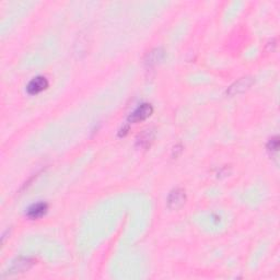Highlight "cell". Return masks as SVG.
Listing matches in <instances>:
<instances>
[{"label":"cell","mask_w":280,"mask_h":280,"mask_svg":"<svg viewBox=\"0 0 280 280\" xmlns=\"http://www.w3.org/2000/svg\"><path fill=\"white\" fill-rule=\"evenodd\" d=\"M153 132H151V130H146L144 134H142L138 138V145L141 147H147L150 145V142L153 139Z\"/></svg>","instance_id":"8"},{"label":"cell","mask_w":280,"mask_h":280,"mask_svg":"<svg viewBox=\"0 0 280 280\" xmlns=\"http://www.w3.org/2000/svg\"><path fill=\"white\" fill-rule=\"evenodd\" d=\"M253 84V79L250 77H245V78H241L240 80H237L234 82L232 86H230V88L228 89L227 94L233 96L236 94H240L245 92V91L250 88V86Z\"/></svg>","instance_id":"5"},{"label":"cell","mask_w":280,"mask_h":280,"mask_svg":"<svg viewBox=\"0 0 280 280\" xmlns=\"http://www.w3.org/2000/svg\"><path fill=\"white\" fill-rule=\"evenodd\" d=\"M34 264V260L30 257H20L15 260L11 265V267L8 270V275H16L20 273H24L29 270Z\"/></svg>","instance_id":"3"},{"label":"cell","mask_w":280,"mask_h":280,"mask_svg":"<svg viewBox=\"0 0 280 280\" xmlns=\"http://www.w3.org/2000/svg\"><path fill=\"white\" fill-rule=\"evenodd\" d=\"M186 200L185 192L181 188H175L173 190L168 197V205L171 209H177L184 205Z\"/></svg>","instance_id":"4"},{"label":"cell","mask_w":280,"mask_h":280,"mask_svg":"<svg viewBox=\"0 0 280 280\" xmlns=\"http://www.w3.org/2000/svg\"><path fill=\"white\" fill-rule=\"evenodd\" d=\"M48 210V205L46 203H38L32 205L31 207L26 211V217L32 220H36L42 218L43 215H46Z\"/></svg>","instance_id":"6"},{"label":"cell","mask_w":280,"mask_h":280,"mask_svg":"<svg viewBox=\"0 0 280 280\" xmlns=\"http://www.w3.org/2000/svg\"><path fill=\"white\" fill-rule=\"evenodd\" d=\"M48 86L49 84L46 78L43 76H39L33 78V79L29 82V85L26 86V91L29 94L35 95L43 92L44 90H46L48 88Z\"/></svg>","instance_id":"2"},{"label":"cell","mask_w":280,"mask_h":280,"mask_svg":"<svg viewBox=\"0 0 280 280\" xmlns=\"http://www.w3.org/2000/svg\"><path fill=\"white\" fill-rule=\"evenodd\" d=\"M267 148L270 152H277L278 149H279V138L278 137H274V138L269 140L268 145H267Z\"/></svg>","instance_id":"9"},{"label":"cell","mask_w":280,"mask_h":280,"mask_svg":"<svg viewBox=\"0 0 280 280\" xmlns=\"http://www.w3.org/2000/svg\"><path fill=\"white\" fill-rule=\"evenodd\" d=\"M153 113L152 105L149 103H144L140 107L137 108L134 112H132L129 117H128V122L129 123H138L141 121H145L146 118L151 116V114Z\"/></svg>","instance_id":"1"},{"label":"cell","mask_w":280,"mask_h":280,"mask_svg":"<svg viewBox=\"0 0 280 280\" xmlns=\"http://www.w3.org/2000/svg\"><path fill=\"white\" fill-rule=\"evenodd\" d=\"M163 56H164V52L161 48L154 49V50H152V52H150L148 54V58H147L146 64L149 67H153V66L157 65L160 61H162Z\"/></svg>","instance_id":"7"}]
</instances>
